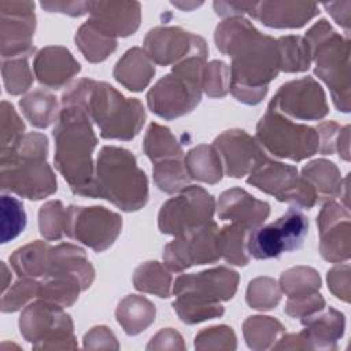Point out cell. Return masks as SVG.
<instances>
[{"label":"cell","instance_id":"cell-1","mask_svg":"<svg viewBox=\"0 0 351 351\" xmlns=\"http://www.w3.org/2000/svg\"><path fill=\"white\" fill-rule=\"evenodd\" d=\"M214 40L218 51L232 59L229 89H269L280 73L276 38L262 34L248 19L232 16L217 26Z\"/></svg>","mask_w":351,"mask_h":351},{"label":"cell","instance_id":"cell-2","mask_svg":"<svg viewBox=\"0 0 351 351\" xmlns=\"http://www.w3.org/2000/svg\"><path fill=\"white\" fill-rule=\"evenodd\" d=\"M62 107L82 111L100 129L103 138L132 140L141 130L145 111L140 100L128 99L114 86L81 78L62 95Z\"/></svg>","mask_w":351,"mask_h":351},{"label":"cell","instance_id":"cell-3","mask_svg":"<svg viewBox=\"0 0 351 351\" xmlns=\"http://www.w3.org/2000/svg\"><path fill=\"white\" fill-rule=\"evenodd\" d=\"M55 166L75 195L95 199V165L97 138L92 121L80 110L62 107L52 132Z\"/></svg>","mask_w":351,"mask_h":351},{"label":"cell","instance_id":"cell-4","mask_svg":"<svg viewBox=\"0 0 351 351\" xmlns=\"http://www.w3.org/2000/svg\"><path fill=\"white\" fill-rule=\"evenodd\" d=\"M48 138L41 133H25L0 155V185L21 197L40 200L56 192V178L47 163Z\"/></svg>","mask_w":351,"mask_h":351},{"label":"cell","instance_id":"cell-5","mask_svg":"<svg viewBox=\"0 0 351 351\" xmlns=\"http://www.w3.org/2000/svg\"><path fill=\"white\" fill-rule=\"evenodd\" d=\"M237 284V271L225 266L181 274L173 287V293L177 296L173 307L185 324L221 317L225 311L221 302L234 296Z\"/></svg>","mask_w":351,"mask_h":351},{"label":"cell","instance_id":"cell-6","mask_svg":"<svg viewBox=\"0 0 351 351\" xmlns=\"http://www.w3.org/2000/svg\"><path fill=\"white\" fill-rule=\"evenodd\" d=\"M95 197L123 211H137L148 200V180L134 155L119 147L101 148L95 167Z\"/></svg>","mask_w":351,"mask_h":351},{"label":"cell","instance_id":"cell-7","mask_svg":"<svg viewBox=\"0 0 351 351\" xmlns=\"http://www.w3.org/2000/svg\"><path fill=\"white\" fill-rule=\"evenodd\" d=\"M207 45L200 44L170 74L162 77L147 93L151 111L160 118L174 119L191 112L202 99Z\"/></svg>","mask_w":351,"mask_h":351},{"label":"cell","instance_id":"cell-8","mask_svg":"<svg viewBox=\"0 0 351 351\" xmlns=\"http://www.w3.org/2000/svg\"><path fill=\"white\" fill-rule=\"evenodd\" d=\"M315 63L314 73L330 89L339 111H350V40L332 29L326 19L314 23L304 36Z\"/></svg>","mask_w":351,"mask_h":351},{"label":"cell","instance_id":"cell-9","mask_svg":"<svg viewBox=\"0 0 351 351\" xmlns=\"http://www.w3.org/2000/svg\"><path fill=\"white\" fill-rule=\"evenodd\" d=\"M256 140L274 156L295 162L310 158L319 151L317 128L295 123L269 108L258 122Z\"/></svg>","mask_w":351,"mask_h":351},{"label":"cell","instance_id":"cell-10","mask_svg":"<svg viewBox=\"0 0 351 351\" xmlns=\"http://www.w3.org/2000/svg\"><path fill=\"white\" fill-rule=\"evenodd\" d=\"M25 340L36 350L77 348L71 317L63 307L38 299L25 307L19 318Z\"/></svg>","mask_w":351,"mask_h":351},{"label":"cell","instance_id":"cell-11","mask_svg":"<svg viewBox=\"0 0 351 351\" xmlns=\"http://www.w3.org/2000/svg\"><path fill=\"white\" fill-rule=\"evenodd\" d=\"M307 232V217L292 207L274 222L251 229L247 234L248 255L255 259H270L295 251L303 245Z\"/></svg>","mask_w":351,"mask_h":351},{"label":"cell","instance_id":"cell-12","mask_svg":"<svg viewBox=\"0 0 351 351\" xmlns=\"http://www.w3.org/2000/svg\"><path fill=\"white\" fill-rule=\"evenodd\" d=\"M247 182L259 191L274 196L280 202L295 207L311 208L318 197L307 180L299 176L295 166L266 158L248 176Z\"/></svg>","mask_w":351,"mask_h":351},{"label":"cell","instance_id":"cell-13","mask_svg":"<svg viewBox=\"0 0 351 351\" xmlns=\"http://www.w3.org/2000/svg\"><path fill=\"white\" fill-rule=\"evenodd\" d=\"M214 197L199 185H188L181 193L165 202L158 215L159 230L181 236L208 223L214 215Z\"/></svg>","mask_w":351,"mask_h":351},{"label":"cell","instance_id":"cell-14","mask_svg":"<svg viewBox=\"0 0 351 351\" xmlns=\"http://www.w3.org/2000/svg\"><path fill=\"white\" fill-rule=\"evenodd\" d=\"M122 218L104 207H78L66 208L64 234L81 241L96 252L107 250L119 236Z\"/></svg>","mask_w":351,"mask_h":351},{"label":"cell","instance_id":"cell-15","mask_svg":"<svg viewBox=\"0 0 351 351\" xmlns=\"http://www.w3.org/2000/svg\"><path fill=\"white\" fill-rule=\"evenodd\" d=\"M218 226L215 222L189 230L166 244L163 248V262L171 271H182L195 265L217 262L221 255L218 251Z\"/></svg>","mask_w":351,"mask_h":351},{"label":"cell","instance_id":"cell-16","mask_svg":"<svg viewBox=\"0 0 351 351\" xmlns=\"http://www.w3.org/2000/svg\"><path fill=\"white\" fill-rule=\"evenodd\" d=\"M267 108L304 121L321 119L329 111L324 89L313 77L282 84Z\"/></svg>","mask_w":351,"mask_h":351},{"label":"cell","instance_id":"cell-17","mask_svg":"<svg viewBox=\"0 0 351 351\" xmlns=\"http://www.w3.org/2000/svg\"><path fill=\"white\" fill-rule=\"evenodd\" d=\"M0 44L1 60L33 55V34L36 29L34 3L0 1Z\"/></svg>","mask_w":351,"mask_h":351},{"label":"cell","instance_id":"cell-18","mask_svg":"<svg viewBox=\"0 0 351 351\" xmlns=\"http://www.w3.org/2000/svg\"><path fill=\"white\" fill-rule=\"evenodd\" d=\"M213 145L223 159L226 174L234 178L250 174L267 158L258 140L240 129L223 132L214 140Z\"/></svg>","mask_w":351,"mask_h":351},{"label":"cell","instance_id":"cell-19","mask_svg":"<svg viewBox=\"0 0 351 351\" xmlns=\"http://www.w3.org/2000/svg\"><path fill=\"white\" fill-rule=\"evenodd\" d=\"M319 251L329 262L347 261L351 251L350 213L335 202H326L317 218Z\"/></svg>","mask_w":351,"mask_h":351},{"label":"cell","instance_id":"cell-20","mask_svg":"<svg viewBox=\"0 0 351 351\" xmlns=\"http://www.w3.org/2000/svg\"><path fill=\"white\" fill-rule=\"evenodd\" d=\"M197 37L181 27L158 26L147 33L143 49L151 62L156 64H176L192 52Z\"/></svg>","mask_w":351,"mask_h":351},{"label":"cell","instance_id":"cell-21","mask_svg":"<svg viewBox=\"0 0 351 351\" xmlns=\"http://www.w3.org/2000/svg\"><path fill=\"white\" fill-rule=\"evenodd\" d=\"M217 211L219 219L232 221V223L251 230L266 221L270 214V206L241 188H232L219 196Z\"/></svg>","mask_w":351,"mask_h":351},{"label":"cell","instance_id":"cell-22","mask_svg":"<svg viewBox=\"0 0 351 351\" xmlns=\"http://www.w3.org/2000/svg\"><path fill=\"white\" fill-rule=\"evenodd\" d=\"M88 12L90 14L89 19L114 37L133 34L141 19L137 1H89Z\"/></svg>","mask_w":351,"mask_h":351},{"label":"cell","instance_id":"cell-23","mask_svg":"<svg viewBox=\"0 0 351 351\" xmlns=\"http://www.w3.org/2000/svg\"><path fill=\"white\" fill-rule=\"evenodd\" d=\"M80 70L81 66L71 52L59 45L40 49L33 62V71L37 81L52 89L64 86Z\"/></svg>","mask_w":351,"mask_h":351},{"label":"cell","instance_id":"cell-24","mask_svg":"<svg viewBox=\"0 0 351 351\" xmlns=\"http://www.w3.org/2000/svg\"><path fill=\"white\" fill-rule=\"evenodd\" d=\"M319 14L315 3L303 1H259L252 18L276 29H296L304 26Z\"/></svg>","mask_w":351,"mask_h":351},{"label":"cell","instance_id":"cell-25","mask_svg":"<svg viewBox=\"0 0 351 351\" xmlns=\"http://www.w3.org/2000/svg\"><path fill=\"white\" fill-rule=\"evenodd\" d=\"M300 321L304 325L300 333L308 348L335 350L336 341L344 332V315L332 307L326 311L322 308L311 315L303 317Z\"/></svg>","mask_w":351,"mask_h":351},{"label":"cell","instance_id":"cell-26","mask_svg":"<svg viewBox=\"0 0 351 351\" xmlns=\"http://www.w3.org/2000/svg\"><path fill=\"white\" fill-rule=\"evenodd\" d=\"M48 276L75 277L85 291L90 287L95 278V270L82 248L63 243L56 247H51Z\"/></svg>","mask_w":351,"mask_h":351},{"label":"cell","instance_id":"cell-27","mask_svg":"<svg viewBox=\"0 0 351 351\" xmlns=\"http://www.w3.org/2000/svg\"><path fill=\"white\" fill-rule=\"evenodd\" d=\"M155 67L144 49L130 48L114 67L115 80L132 92H141L152 80Z\"/></svg>","mask_w":351,"mask_h":351},{"label":"cell","instance_id":"cell-28","mask_svg":"<svg viewBox=\"0 0 351 351\" xmlns=\"http://www.w3.org/2000/svg\"><path fill=\"white\" fill-rule=\"evenodd\" d=\"M49 255L51 247L44 241L36 240L15 250L10 256V263L22 278H44L49 273Z\"/></svg>","mask_w":351,"mask_h":351},{"label":"cell","instance_id":"cell-29","mask_svg":"<svg viewBox=\"0 0 351 351\" xmlns=\"http://www.w3.org/2000/svg\"><path fill=\"white\" fill-rule=\"evenodd\" d=\"M75 43L85 59L92 63L103 62L117 48V37L106 32L92 19L80 26L75 34Z\"/></svg>","mask_w":351,"mask_h":351},{"label":"cell","instance_id":"cell-30","mask_svg":"<svg viewBox=\"0 0 351 351\" xmlns=\"http://www.w3.org/2000/svg\"><path fill=\"white\" fill-rule=\"evenodd\" d=\"M155 313L154 303L147 298L128 295L119 302L115 315L128 335H138L154 322Z\"/></svg>","mask_w":351,"mask_h":351},{"label":"cell","instance_id":"cell-31","mask_svg":"<svg viewBox=\"0 0 351 351\" xmlns=\"http://www.w3.org/2000/svg\"><path fill=\"white\" fill-rule=\"evenodd\" d=\"M302 177L314 188L318 200H328L341 195L340 171L333 162L326 159H317L302 169Z\"/></svg>","mask_w":351,"mask_h":351},{"label":"cell","instance_id":"cell-32","mask_svg":"<svg viewBox=\"0 0 351 351\" xmlns=\"http://www.w3.org/2000/svg\"><path fill=\"white\" fill-rule=\"evenodd\" d=\"M184 165L189 177L193 180L217 184L222 178V160L214 145L200 144L192 148L186 154Z\"/></svg>","mask_w":351,"mask_h":351},{"label":"cell","instance_id":"cell-33","mask_svg":"<svg viewBox=\"0 0 351 351\" xmlns=\"http://www.w3.org/2000/svg\"><path fill=\"white\" fill-rule=\"evenodd\" d=\"M19 107L25 118L40 129L48 128L59 117L56 97L43 89H36L19 100Z\"/></svg>","mask_w":351,"mask_h":351},{"label":"cell","instance_id":"cell-34","mask_svg":"<svg viewBox=\"0 0 351 351\" xmlns=\"http://www.w3.org/2000/svg\"><path fill=\"white\" fill-rule=\"evenodd\" d=\"M144 152L154 162L158 163L166 159H181L184 152L169 128L152 122L144 137Z\"/></svg>","mask_w":351,"mask_h":351},{"label":"cell","instance_id":"cell-35","mask_svg":"<svg viewBox=\"0 0 351 351\" xmlns=\"http://www.w3.org/2000/svg\"><path fill=\"white\" fill-rule=\"evenodd\" d=\"M81 291H84V288L75 277L47 276L40 281L37 298L60 307H70L78 299Z\"/></svg>","mask_w":351,"mask_h":351},{"label":"cell","instance_id":"cell-36","mask_svg":"<svg viewBox=\"0 0 351 351\" xmlns=\"http://www.w3.org/2000/svg\"><path fill=\"white\" fill-rule=\"evenodd\" d=\"M133 284L134 288L141 292L154 293L159 298H169L171 274L165 265L156 261H148L136 269L133 274Z\"/></svg>","mask_w":351,"mask_h":351},{"label":"cell","instance_id":"cell-37","mask_svg":"<svg viewBox=\"0 0 351 351\" xmlns=\"http://www.w3.org/2000/svg\"><path fill=\"white\" fill-rule=\"evenodd\" d=\"M248 230L237 223H230L218 230V251L221 258L236 266H245L250 262L247 251Z\"/></svg>","mask_w":351,"mask_h":351},{"label":"cell","instance_id":"cell-38","mask_svg":"<svg viewBox=\"0 0 351 351\" xmlns=\"http://www.w3.org/2000/svg\"><path fill=\"white\" fill-rule=\"evenodd\" d=\"M280 70L285 73H302L308 70L311 52L304 37L284 36L277 40Z\"/></svg>","mask_w":351,"mask_h":351},{"label":"cell","instance_id":"cell-39","mask_svg":"<svg viewBox=\"0 0 351 351\" xmlns=\"http://www.w3.org/2000/svg\"><path fill=\"white\" fill-rule=\"evenodd\" d=\"M243 332L248 347L252 350H266L274 346V341L282 335L284 326L271 317L255 315L244 322Z\"/></svg>","mask_w":351,"mask_h":351},{"label":"cell","instance_id":"cell-40","mask_svg":"<svg viewBox=\"0 0 351 351\" xmlns=\"http://www.w3.org/2000/svg\"><path fill=\"white\" fill-rule=\"evenodd\" d=\"M280 288L288 298L318 292L321 278L318 273L307 266H296L281 274Z\"/></svg>","mask_w":351,"mask_h":351},{"label":"cell","instance_id":"cell-41","mask_svg":"<svg viewBox=\"0 0 351 351\" xmlns=\"http://www.w3.org/2000/svg\"><path fill=\"white\" fill-rule=\"evenodd\" d=\"M154 165V181L166 193L182 191L192 180L181 159H166Z\"/></svg>","mask_w":351,"mask_h":351},{"label":"cell","instance_id":"cell-42","mask_svg":"<svg viewBox=\"0 0 351 351\" xmlns=\"http://www.w3.org/2000/svg\"><path fill=\"white\" fill-rule=\"evenodd\" d=\"M29 56H19L1 60V74L5 90L10 95L25 93L32 82L33 74L27 62Z\"/></svg>","mask_w":351,"mask_h":351},{"label":"cell","instance_id":"cell-43","mask_svg":"<svg viewBox=\"0 0 351 351\" xmlns=\"http://www.w3.org/2000/svg\"><path fill=\"white\" fill-rule=\"evenodd\" d=\"M281 299V288L270 277H258L248 284L247 303L255 310H271Z\"/></svg>","mask_w":351,"mask_h":351},{"label":"cell","instance_id":"cell-44","mask_svg":"<svg viewBox=\"0 0 351 351\" xmlns=\"http://www.w3.org/2000/svg\"><path fill=\"white\" fill-rule=\"evenodd\" d=\"M26 213L23 204L12 196H1V243H7L23 232Z\"/></svg>","mask_w":351,"mask_h":351},{"label":"cell","instance_id":"cell-45","mask_svg":"<svg viewBox=\"0 0 351 351\" xmlns=\"http://www.w3.org/2000/svg\"><path fill=\"white\" fill-rule=\"evenodd\" d=\"M66 208L62 202L51 200L38 211V228L45 240H60L64 234Z\"/></svg>","mask_w":351,"mask_h":351},{"label":"cell","instance_id":"cell-46","mask_svg":"<svg viewBox=\"0 0 351 351\" xmlns=\"http://www.w3.org/2000/svg\"><path fill=\"white\" fill-rule=\"evenodd\" d=\"M38 288L40 281H37L36 278L19 277V280L14 285H11L8 291L3 292L0 303L1 311L12 313L22 308L27 302L38 296Z\"/></svg>","mask_w":351,"mask_h":351},{"label":"cell","instance_id":"cell-47","mask_svg":"<svg viewBox=\"0 0 351 351\" xmlns=\"http://www.w3.org/2000/svg\"><path fill=\"white\" fill-rule=\"evenodd\" d=\"M230 69L222 60H213L206 64L203 90L210 97H223L229 92Z\"/></svg>","mask_w":351,"mask_h":351},{"label":"cell","instance_id":"cell-48","mask_svg":"<svg viewBox=\"0 0 351 351\" xmlns=\"http://www.w3.org/2000/svg\"><path fill=\"white\" fill-rule=\"evenodd\" d=\"M25 134V123L14 106L1 101V152L12 148Z\"/></svg>","mask_w":351,"mask_h":351},{"label":"cell","instance_id":"cell-49","mask_svg":"<svg viewBox=\"0 0 351 351\" xmlns=\"http://www.w3.org/2000/svg\"><path fill=\"white\" fill-rule=\"evenodd\" d=\"M195 347L197 350H234L236 336L232 328L226 325L206 328L196 336Z\"/></svg>","mask_w":351,"mask_h":351},{"label":"cell","instance_id":"cell-50","mask_svg":"<svg viewBox=\"0 0 351 351\" xmlns=\"http://www.w3.org/2000/svg\"><path fill=\"white\" fill-rule=\"evenodd\" d=\"M325 308V300L318 292L288 298L285 304V313L289 317L303 318Z\"/></svg>","mask_w":351,"mask_h":351},{"label":"cell","instance_id":"cell-51","mask_svg":"<svg viewBox=\"0 0 351 351\" xmlns=\"http://www.w3.org/2000/svg\"><path fill=\"white\" fill-rule=\"evenodd\" d=\"M328 285L336 298L344 302H348L350 300V266L348 265L335 266L328 273Z\"/></svg>","mask_w":351,"mask_h":351},{"label":"cell","instance_id":"cell-52","mask_svg":"<svg viewBox=\"0 0 351 351\" xmlns=\"http://www.w3.org/2000/svg\"><path fill=\"white\" fill-rule=\"evenodd\" d=\"M85 348H118L117 339L106 326L92 328L84 337Z\"/></svg>","mask_w":351,"mask_h":351},{"label":"cell","instance_id":"cell-53","mask_svg":"<svg viewBox=\"0 0 351 351\" xmlns=\"http://www.w3.org/2000/svg\"><path fill=\"white\" fill-rule=\"evenodd\" d=\"M256 1H214L213 7L217 15L219 16H243L248 14L252 16Z\"/></svg>","mask_w":351,"mask_h":351},{"label":"cell","instance_id":"cell-54","mask_svg":"<svg viewBox=\"0 0 351 351\" xmlns=\"http://www.w3.org/2000/svg\"><path fill=\"white\" fill-rule=\"evenodd\" d=\"M341 128L336 122H321L317 126L319 136V151L321 154H333L336 149V140Z\"/></svg>","mask_w":351,"mask_h":351},{"label":"cell","instance_id":"cell-55","mask_svg":"<svg viewBox=\"0 0 351 351\" xmlns=\"http://www.w3.org/2000/svg\"><path fill=\"white\" fill-rule=\"evenodd\" d=\"M89 1H41L48 12H62L71 16H81L88 12Z\"/></svg>","mask_w":351,"mask_h":351},{"label":"cell","instance_id":"cell-56","mask_svg":"<svg viewBox=\"0 0 351 351\" xmlns=\"http://www.w3.org/2000/svg\"><path fill=\"white\" fill-rule=\"evenodd\" d=\"M148 350L152 348H184L182 337L178 332H176L171 328L162 329L159 333H156L152 339L151 343L147 346Z\"/></svg>","mask_w":351,"mask_h":351},{"label":"cell","instance_id":"cell-57","mask_svg":"<svg viewBox=\"0 0 351 351\" xmlns=\"http://www.w3.org/2000/svg\"><path fill=\"white\" fill-rule=\"evenodd\" d=\"M324 7L332 15V18L346 29L350 30L351 23V1H336V3H325Z\"/></svg>","mask_w":351,"mask_h":351},{"label":"cell","instance_id":"cell-58","mask_svg":"<svg viewBox=\"0 0 351 351\" xmlns=\"http://www.w3.org/2000/svg\"><path fill=\"white\" fill-rule=\"evenodd\" d=\"M348 130H350V126H344L339 136H337V140H336V148L337 151L340 152L339 155L344 159V160H348L350 159V151H348Z\"/></svg>","mask_w":351,"mask_h":351},{"label":"cell","instance_id":"cell-59","mask_svg":"<svg viewBox=\"0 0 351 351\" xmlns=\"http://www.w3.org/2000/svg\"><path fill=\"white\" fill-rule=\"evenodd\" d=\"M171 4L176 5V7H178V8H181V10H184V11H189V10L195 8V7L202 5L203 3H202V1H199V3H180V1H173Z\"/></svg>","mask_w":351,"mask_h":351},{"label":"cell","instance_id":"cell-60","mask_svg":"<svg viewBox=\"0 0 351 351\" xmlns=\"http://www.w3.org/2000/svg\"><path fill=\"white\" fill-rule=\"evenodd\" d=\"M1 269H3V288H1V291H3V292H5V291H7V287H8V281H7V278L10 277V273H8L7 266H5V263H4V262L1 263Z\"/></svg>","mask_w":351,"mask_h":351}]
</instances>
